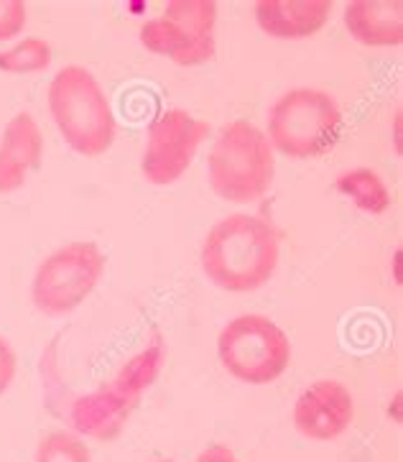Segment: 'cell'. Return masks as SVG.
<instances>
[{
  "label": "cell",
  "mask_w": 403,
  "mask_h": 462,
  "mask_svg": "<svg viewBox=\"0 0 403 462\" xmlns=\"http://www.w3.org/2000/svg\"><path fill=\"white\" fill-rule=\"evenodd\" d=\"M337 192L368 215H383L390 208V192L373 169H353L337 180Z\"/></svg>",
  "instance_id": "cell-14"
},
{
  "label": "cell",
  "mask_w": 403,
  "mask_h": 462,
  "mask_svg": "<svg viewBox=\"0 0 403 462\" xmlns=\"http://www.w3.org/2000/svg\"><path fill=\"white\" fill-rule=\"evenodd\" d=\"M197 462H240V460H238V455H235L230 448H224V445H212V448L199 452Z\"/></svg>",
  "instance_id": "cell-19"
},
{
  "label": "cell",
  "mask_w": 403,
  "mask_h": 462,
  "mask_svg": "<svg viewBox=\"0 0 403 462\" xmlns=\"http://www.w3.org/2000/svg\"><path fill=\"white\" fill-rule=\"evenodd\" d=\"M164 358V345L156 337L146 350L133 356L103 386L79 396L46 393L49 399L46 403L79 437L113 442L125 430L128 419L141 402V393L159 378Z\"/></svg>",
  "instance_id": "cell-1"
},
{
  "label": "cell",
  "mask_w": 403,
  "mask_h": 462,
  "mask_svg": "<svg viewBox=\"0 0 403 462\" xmlns=\"http://www.w3.org/2000/svg\"><path fill=\"white\" fill-rule=\"evenodd\" d=\"M344 26L362 46H398L403 42L401 0H353L344 8Z\"/></svg>",
  "instance_id": "cell-13"
},
{
  "label": "cell",
  "mask_w": 403,
  "mask_h": 462,
  "mask_svg": "<svg viewBox=\"0 0 403 462\" xmlns=\"http://www.w3.org/2000/svg\"><path fill=\"white\" fill-rule=\"evenodd\" d=\"M49 64H51V46L36 36L0 51V72L5 75H33L49 69Z\"/></svg>",
  "instance_id": "cell-15"
},
{
  "label": "cell",
  "mask_w": 403,
  "mask_h": 462,
  "mask_svg": "<svg viewBox=\"0 0 403 462\" xmlns=\"http://www.w3.org/2000/svg\"><path fill=\"white\" fill-rule=\"evenodd\" d=\"M44 159V135L31 113H15L0 135V194H11L29 181Z\"/></svg>",
  "instance_id": "cell-11"
},
{
  "label": "cell",
  "mask_w": 403,
  "mask_h": 462,
  "mask_svg": "<svg viewBox=\"0 0 403 462\" xmlns=\"http://www.w3.org/2000/svg\"><path fill=\"white\" fill-rule=\"evenodd\" d=\"M26 3L23 0H0V42L15 39L26 29Z\"/></svg>",
  "instance_id": "cell-17"
},
{
  "label": "cell",
  "mask_w": 403,
  "mask_h": 462,
  "mask_svg": "<svg viewBox=\"0 0 403 462\" xmlns=\"http://www.w3.org/2000/svg\"><path fill=\"white\" fill-rule=\"evenodd\" d=\"M159 462H174V460H159Z\"/></svg>",
  "instance_id": "cell-20"
},
{
  "label": "cell",
  "mask_w": 403,
  "mask_h": 462,
  "mask_svg": "<svg viewBox=\"0 0 403 462\" xmlns=\"http://www.w3.org/2000/svg\"><path fill=\"white\" fill-rule=\"evenodd\" d=\"M209 135L205 120L192 113L171 107L151 123L149 146L141 159V171L151 184H174L192 166L199 143Z\"/></svg>",
  "instance_id": "cell-9"
},
{
  "label": "cell",
  "mask_w": 403,
  "mask_h": 462,
  "mask_svg": "<svg viewBox=\"0 0 403 462\" xmlns=\"http://www.w3.org/2000/svg\"><path fill=\"white\" fill-rule=\"evenodd\" d=\"M207 166L212 192L224 202L248 205L270 189L276 156L258 125L248 120H235L217 135L209 151Z\"/></svg>",
  "instance_id": "cell-4"
},
{
  "label": "cell",
  "mask_w": 403,
  "mask_h": 462,
  "mask_svg": "<svg viewBox=\"0 0 403 462\" xmlns=\"http://www.w3.org/2000/svg\"><path fill=\"white\" fill-rule=\"evenodd\" d=\"M49 110L67 146L82 156H103L115 141V116L90 69L69 64L49 85Z\"/></svg>",
  "instance_id": "cell-3"
},
{
  "label": "cell",
  "mask_w": 403,
  "mask_h": 462,
  "mask_svg": "<svg viewBox=\"0 0 403 462\" xmlns=\"http://www.w3.org/2000/svg\"><path fill=\"white\" fill-rule=\"evenodd\" d=\"M103 271L105 254L92 240L61 245L39 263L31 282V301L46 317H67L95 291Z\"/></svg>",
  "instance_id": "cell-7"
},
{
  "label": "cell",
  "mask_w": 403,
  "mask_h": 462,
  "mask_svg": "<svg viewBox=\"0 0 403 462\" xmlns=\"http://www.w3.org/2000/svg\"><path fill=\"white\" fill-rule=\"evenodd\" d=\"M355 417L353 393L334 378H322L307 386L294 406V427L314 442H329L347 432Z\"/></svg>",
  "instance_id": "cell-10"
},
{
  "label": "cell",
  "mask_w": 403,
  "mask_h": 462,
  "mask_svg": "<svg viewBox=\"0 0 403 462\" xmlns=\"http://www.w3.org/2000/svg\"><path fill=\"white\" fill-rule=\"evenodd\" d=\"M217 356L240 383L269 386L291 365V340L266 314H240L220 332Z\"/></svg>",
  "instance_id": "cell-6"
},
{
  "label": "cell",
  "mask_w": 403,
  "mask_h": 462,
  "mask_svg": "<svg viewBox=\"0 0 403 462\" xmlns=\"http://www.w3.org/2000/svg\"><path fill=\"white\" fill-rule=\"evenodd\" d=\"M329 0H261L255 3V21L273 39H309L327 26Z\"/></svg>",
  "instance_id": "cell-12"
},
{
  "label": "cell",
  "mask_w": 403,
  "mask_h": 462,
  "mask_svg": "<svg viewBox=\"0 0 403 462\" xmlns=\"http://www.w3.org/2000/svg\"><path fill=\"white\" fill-rule=\"evenodd\" d=\"M215 23L212 0H171L161 18L143 23L141 44L179 67H199L215 57Z\"/></svg>",
  "instance_id": "cell-8"
},
{
  "label": "cell",
  "mask_w": 403,
  "mask_h": 462,
  "mask_svg": "<svg viewBox=\"0 0 403 462\" xmlns=\"http://www.w3.org/2000/svg\"><path fill=\"white\" fill-rule=\"evenodd\" d=\"M343 113L337 100L322 90L297 88L284 92L269 113L270 149L289 159H316L337 146Z\"/></svg>",
  "instance_id": "cell-5"
},
{
  "label": "cell",
  "mask_w": 403,
  "mask_h": 462,
  "mask_svg": "<svg viewBox=\"0 0 403 462\" xmlns=\"http://www.w3.org/2000/svg\"><path fill=\"white\" fill-rule=\"evenodd\" d=\"M33 462H92V455L79 434L60 430L39 442Z\"/></svg>",
  "instance_id": "cell-16"
},
{
  "label": "cell",
  "mask_w": 403,
  "mask_h": 462,
  "mask_svg": "<svg viewBox=\"0 0 403 462\" xmlns=\"http://www.w3.org/2000/svg\"><path fill=\"white\" fill-rule=\"evenodd\" d=\"M199 261L215 286L235 294L255 291L279 266L276 230L255 215H230L209 230Z\"/></svg>",
  "instance_id": "cell-2"
},
{
  "label": "cell",
  "mask_w": 403,
  "mask_h": 462,
  "mask_svg": "<svg viewBox=\"0 0 403 462\" xmlns=\"http://www.w3.org/2000/svg\"><path fill=\"white\" fill-rule=\"evenodd\" d=\"M15 368H18V360H15L14 347L0 335V396L14 383Z\"/></svg>",
  "instance_id": "cell-18"
}]
</instances>
